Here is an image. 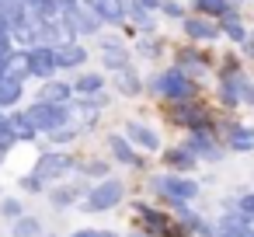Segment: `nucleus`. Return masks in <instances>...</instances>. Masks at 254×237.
Instances as JSON below:
<instances>
[{"label": "nucleus", "instance_id": "1", "mask_svg": "<svg viewBox=\"0 0 254 237\" xmlns=\"http://www.w3.org/2000/svg\"><path fill=\"white\" fill-rule=\"evenodd\" d=\"M146 87H150L160 101H167V105H178V101H195V98H198V80H195V77H188L181 67L157 70V74L146 80Z\"/></svg>", "mask_w": 254, "mask_h": 237}, {"label": "nucleus", "instance_id": "2", "mask_svg": "<svg viewBox=\"0 0 254 237\" xmlns=\"http://www.w3.org/2000/svg\"><path fill=\"white\" fill-rule=\"evenodd\" d=\"M167 122H174L178 129L185 133H219V122L216 115L195 98V101H178V105H167Z\"/></svg>", "mask_w": 254, "mask_h": 237}, {"label": "nucleus", "instance_id": "3", "mask_svg": "<svg viewBox=\"0 0 254 237\" xmlns=\"http://www.w3.org/2000/svg\"><path fill=\"white\" fill-rule=\"evenodd\" d=\"M60 18H63V25L70 28V35L73 39H94V35H101V28H105V21L98 18V11L87 4V0H73L70 7H63L60 11Z\"/></svg>", "mask_w": 254, "mask_h": 237}, {"label": "nucleus", "instance_id": "4", "mask_svg": "<svg viewBox=\"0 0 254 237\" xmlns=\"http://www.w3.org/2000/svg\"><path fill=\"white\" fill-rule=\"evenodd\" d=\"M150 188H153L160 199H167V202H191V199L198 195V181H191L188 174L167 171V167L150 178Z\"/></svg>", "mask_w": 254, "mask_h": 237}, {"label": "nucleus", "instance_id": "5", "mask_svg": "<svg viewBox=\"0 0 254 237\" xmlns=\"http://www.w3.org/2000/svg\"><path fill=\"white\" fill-rule=\"evenodd\" d=\"M132 213H136V220H139V227H143L146 237H191V234H188L171 213H160V209L143 206V202H136Z\"/></svg>", "mask_w": 254, "mask_h": 237}, {"label": "nucleus", "instance_id": "6", "mask_svg": "<svg viewBox=\"0 0 254 237\" xmlns=\"http://www.w3.org/2000/svg\"><path fill=\"white\" fill-rule=\"evenodd\" d=\"M122 199H126V181H119V178L108 174V178H101V181L91 185L87 199L80 202V209H84V213H108V209H115Z\"/></svg>", "mask_w": 254, "mask_h": 237}, {"label": "nucleus", "instance_id": "7", "mask_svg": "<svg viewBox=\"0 0 254 237\" xmlns=\"http://www.w3.org/2000/svg\"><path fill=\"white\" fill-rule=\"evenodd\" d=\"M28 119L35 122V129L39 133H53V129H60L63 122H73V108H70V101L66 105H60V101H42V98H35L28 108Z\"/></svg>", "mask_w": 254, "mask_h": 237}, {"label": "nucleus", "instance_id": "8", "mask_svg": "<svg viewBox=\"0 0 254 237\" xmlns=\"http://www.w3.org/2000/svg\"><path fill=\"white\" fill-rule=\"evenodd\" d=\"M251 91H254V84H251V77L244 74V67L233 70V74H219L216 94H219V105H223V108H240V105H247V101H251Z\"/></svg>", "mask_w": 254, "mask_h": 237}, {"label": "nucleus", "instance_id": "9", "mask_svg": "<svg viewBox=\"0 0 254 237\" xmlns=\"http://www.w3.org/2000/svg\"><path fill=\"white\" fill-rule=\"evenodd\" d=\"M32 171H35L42 181H60V178H66L70 171H77V157L66 154V150H46V154L35 160Z\"/></svg>", "mask_w": 254, "mask_h": 237}, {"label": "nucleus", "instance_id": "10", "mask_svg": "<svg viewBox=\"0 0 254 237\" xmlns=\"http://www.w3.org/2000/svg\"><path fill=\"white\" fill-rule=\"evenodd\" d=\"M219 140L233 154H251L254 150V126H244V122L226 119V122H219Z\"/></svg>", "mask_w": 254, "mask_h": 237}, {"label": "nucleus", "instance_id": "11", "mask_svg": "<svg viewBox=\"0 0 254 237\" xmlns=\"http://www.w3.org/2000/svg\"><path fill=\"white\" fill-rule=\"evenodd\" d=\"M25 56H28V74L35 80H49V77L60 74V67H56V46H28Z\"/></svg>", "mask_w": 254, "mask_h": 237}, {"label": "nucleus", "instance_id": "12", "mask_svg": "<svg viewBox=\"0 0 254 237\" xmlns=\"http://www.w3.org/2000/svg\"><path fill=\"white\" fill-rule=\"evenodd\" d=\"M181 32L188 42H216L223 32H219V21L216 18H205V14H185L181 18Z\"/></svg>", "mask_w": 254, "mask_h": 237}, {"label": "nucleus", "instance_id": "13", "mask_svg": "<svg viewBox=\"0 0 254 237\" xmlns=\"http://www.w3.org/2000/svg\"><path fill=\"white\" fill-rule=\"evenodd\" d=\"M185 147H188L198 160H212V164L223 160V154H226L219 133H188V136H185Z\"/></svg>", "mask_w": 254, "mask_h": 237}, {"label": "nucleus", "instance_id": "14", "mask_svg": "<svg viewBox=\"0 0 254 237\" xmlns=\"http://www.w3.org/2000/svg\"><path fill=\"white\" fill-rule=\"evenodd\" d=\"M98 49H101V63H105L108 74L132 63V53L126 49V42H122L119 35H101V39H98Z\"/></svg>", "mask_w": 254, "mask_h": 237}, {"label": "nucleus", "instance_id": "15", "mask_svg": "<svg viewBox=\"0 0 254 237\" xmlns=\"http://www.w3.org/2000/svg\"><path fill=\"white\" fill-rule=\"evenodd\" d=\"M56 67L63 74H73V70H84L87 67V46L80 39H66L56 46Z\"/></svg>", "mask_w": 254, "mask_h": 237}, {"label": "nucleus", "instance_id": "16", "mask_svg": "<svg viewBox=\"0 0 254 237\" xmlns=\"http://www.w3.org/2000/svg\"><path fill=\"white\" fill-rule=\"evenodd\" d=\"M122 133H126V136H129V143H132L136 150H143V154H157V150H160V136H157V129H153L150 122L132 119V122H126V126H122Z\"/></svg>", "mask_w": 254, "mask_h": 237}, {"label": "nucleus", "instance_id": "17", "mask_svg": "<svg viewBox=\"0 0 254 237\" xmlns=\"http://www.w3.org/2000/svg\"><path fill=\"white\" fill-rule=\"evenodd\" d=\"M174 67H181L188 77H195V80H198L202 74H209V67H212V63H209V53H202L198 46H181V49L174 53Z\"/></svg>", "mask_w": 254, "mask_h": 237}, {"label": "nucleus", "instance_id": "18", "mask_svg": "<svg viewBox=\"0 0 254 237\" xmlns=\"http://www.w3.org/2000/svg\"><path fill=\"white\" fill-rule=\"evenodd\" d=\"M87 192H91V181H87V178H80V181H66V185L49 188V202H53L56 209H66V206H73V202H84Z\"/></svg>", "mask_w": 254, "mask_h": 237}, {"label": "nucleus", "instance_id": "19", "mask_svg": "<svg viewBox=\"0 0 254 237\" xmlns=\"http://www.w3.org/2000/svg\"><path fill=\"white\" fill-rule=\"evenodd\" d=\"M112 87H115V94H122V98H139L143 94V74L129 63V67H122V70H112Z\"/></svg>", "mask_w": 254, "mask_h": 237}, {"label": "nucleus", "instance_id": "20", "mask_svg": "<svg viewBox=\"0 0 254 237\" xmlns=\"http://www.w3.org/2000/svg\"><path fill=\"white\" fill-rule=\"evenodd\" d=\"M35 98H42V101H60V105H66V101H73L77 94H73V80H63L60 74L56 77H49V80H42V87H39V94Z\"/></svg>", "mask_w": 254, "mask_h": 237}, {"label": "nucleus", "instance_id": "21", "mask_svg": "<svg viewBox=\"0 0 254 237\" xmlns=\"http://www.w3.org/2000/svg\"><path fill=\"white\" fill-rule=\"evenodd\" d=\"M108 147H112V154H115L119 164H129V167H143V164H146V157H139V150L129 143L126 133H112V136H108Z\"/></svg>", "mask_w": 254, "mask_h": 237}, {"label": "nucleus", "instance_id": "22", "mask_svg": "<svg viewBox=\"0 0 254 237\" xmlns=\"http://www.w3.org/2000/svg\"><path fill=\"white\" fill-rule=\"evenodd\" d=\"M164 167L167 171H178V174H191L195 167H198V157L181 143V147H167L164 150Z\"/></svg>", "mask_w": 254, "mask_h": 237}, {"label": "nucleus", "instance_id": "23", "mask_svg": "<svg viewBox=\"0 0 254 237\" xmlns=\"http://www.w3.org/2000/svg\"><path fill=\"white\" fill-rule=\"evenodd\" d=\"M18 101H25V80L14 74H0V108H18Z\"/></svg>", "mask_w": 254, "mask_h": 237}, {"label": "nucleus", "instance_id": "24", "mask_svg": "<svg viewBox=\"0 0 254 237\" xmlns=\"http://www.w3.org/2000/svg\"><path fill=\"white\" fill-rule=\"evenodd\" d=\"M105 25H126V0H87Z\"/></svg>", "mask_w": 254, "mask_h": 237}, {"label": "nucleus", "instance_id": "25", "mask_svg": "<svg viewBox=\"0 0 254 237\" xmlns=\"http://www.w3.org/2000/svg\"><path fill=\"white\" fill-rule=\"evenodd\" d=\"M7 115H11V129H14L18 143H35V140H39V129H35V122L28 119L25 108H11Z\"/></svg>", "mask_w": 254, "mask_h": 237}, {"label": "nucleus", "instance_id": "26", "mask_svg": "<svg viewBox=\"0 0 254 237\" xmlns=\"http://www.w3.org/2000/svg\"><path fill=\"white\" fill-rule=\"evenodd\" d=\"M188 7H191L195 14H205V18H216V21L237 11L233 0H188Z\"/></svg>", "mask_w": 254, "mask_h": 237}, {"label": "nucleus", "instance_id": "27", "mask_svg": "<svg viewBox=\"0 0 254 237\" xmlns=\"http://www.w3.org/2000/svg\"><path fill=\"white\" fill-rule=\"evenodd\" d=\"M219 32H223V39H226V42H233V46L247 42V35H251V28L240 21V11H233V14H226V18H219Z\"/></svg>", "mask_w": 254, "mask_h": 237}, {"label": "nucleus", "instance_id": "28", "mask_svg": "<svg viewBox=\"0 0 254 237\" xmlns=\"http://www.w3.org/2000/svg\"><path fill=\"white\" fill-rule=\"evenodd\" d=\"M77 171H80V178H87V181H101V178L112 174V164H108L105 157H87V160H77Z\"/></svg>", "mask_w": 254, "mask_h": 237}, {"label": "nucleus", "instance_id": "29", "mask_svg": "<svg viewBox=\"0 0 254 237\" xmlns=\"http://www.w3.org/2000/svg\"><path fill=\"white\" fill-rule=\"evenodd\" d=\"M105 74H77L73 77V94H94V91H105Z\"/></svg>", "mask_w": 254, "mask_h": 237}, {"label": "nucleus", "instance_id": "30", "mask_svg": "<svg viewBox=\"0 0 254 237\" xmlns=\"http://www.w3.org/2000/svg\"><path fill=\"white\" fill-rule=\"evenodd\" d=\"M219 227H223V230H233V234H244V230H251V227H254V220L233 206V209H226V213L219 216Z\"/></svg>", "mask_w": 254, "mask_h": 237}, {"label": "nucleus", "instance_id": "31", "mask_svg": "<svg viewBox=\"0 0 254 237\" xmlns=\"http://www.w3.org/2000/svg\"><path fill=\"white\" fill-rule=\"evenodd\" d=\"M11 234H14V237H42V220L25 213V216H18V220H14Z\"/></svg>", "mask_w": 254, "mask_h": 237}, {"label": "nucleus", "instance_id": "32", "mask_svg": "<svg viewBox=\"0 0 254 237\" xmlns=\"http://www.w3.org/2000/svg\"><path fill=\"white\" fill-rule=\"evenodd\" d=\"M77 136H80V126H77V122H63L60 129L49 133V143H53V147H66V143H73Z\"/></svg>", "mask_w": 254, "mask_h": 237}, {"label": "nucleus", "instance_id": "33", "mask_svg": "<svg viewBox=\"0 0 254 237\" xmlns=\"http://www.w3.org/2000/svg\"><path fill=\"white\" fill-rule=\"evenodd\" d=\"M0 147H4V150H14V147H18V136H14V129H11L7 108H0Z\"/></svg>", "mask_w": 254, "mask_h": 237}, {"label": "nucleus", "instance_id": "34", "mask_svg": "<svg viewBox=\"0 0 254 237\" xmlns=\"http://www.w3.org/2000/svg\"><path fill=\"white\" fill-rule=\"evenodd\" d=\"M0 216L4 220H18V216H25V206H21V199H14V195H0Z\"/></svg>", "mask_w": 254, "mask_h": 237}, {"label": "nucleus", "instance_id": "35", "mask_svg": "<svg viewBox=\"0 0 254 237\" xmlns=\"http://www.w3.org/2000/svg\"><path fill=\"white\" fill-rule=\"evenodd\" d=\"M157 14H160V18H171V21H181V18L188 14V7H185V4H178V0H160Z\"/></svg>", "mask_w": 254, "mask_h": 237}, {"label": "nucleus", "instance_id": "36", "mask_svg": "<svg viewBox=\"0 0 254 237\" xmlns=\"http://www.w3.org/2000/svg\"><path fill=\"white\" fill-rule=\"evenodd\" d=\"M136 53H139V56H146V60H157L164 49H160V42H157V39H150V35H139V42H136Z\"/></svg>", "mask_w": 254, "mask_h": 237}, {"label": "nucleus", "instance_id": "37", "mask_svg": "<svg viewBox=\"0 0 254 237\" xmlns=\"http://www.w3.org/2000/svg\"><path fill=\"white\" fill-rule=\"evenodd\" d=\"M18 188H21V192H32V195H39V192H46V181H42L35 171H28V174H21V178H18Z\"/></svg>", "mask_w": 254, "mask_h": 237}, {"label": "nucleus", "instance_id": "38", "mask_svg": "<svg viewBox=\"0 0 254 237\" xmlns=\"http://www.w3.org/2000/svg\"><path fill=\"white\" fill-rule=\"evenodd\" d=\"M240 213H247L251 220H254V192H244V195H237V202H233Z\"/></svg>", "mask_w": 254, "mask_h": 237}, {"label": "nucleus", "instance_id": "39", "mask_svg": "<svg viewBox=\"0 0 254 237\" xmlns=\"http://www.w3.org/2000/svg\"><path fill=\"white\" fill-rule=\"evenodd\" d=\"M240 53H244V56H251V60H254V39H251V35H247V42H240Z\"/></svg>", "mask_w": 254, "mask_h": 237}, {"label": "nucleus", "instance_id": "40", "mask_svg": "<svg viewBox=\"0 0 254 237\" xmlns=\"http://www.w3.org/2000/svg\"><path fill=\"white\" fill-rule=\"evenodd\" d=\"M136 4H139V7H146V11H153V14H157V7H160V0H136Z\"/></svg>", "mask_w": 254, "mask_h": 237}, {"label": "nucleus", "instance_id": "41", "mask_svg": "<svg viewBox=\"0 0 254 237\" xmlns=\"http://www.w3.org/2000/svg\"><path fill=\"white\" fill-rule=\"evenodd\" d=\"M212 237H240V234H233V230H223V227H216V234Z\"/></svg>", "mask_w": 254, "mask_h": 237}, {"label": "nucleus", "instance_id": "42", "mask_svg": "<svg viewBox=\"0 0 254 237\" xmlns=\"http://www.w3.org/2000/svg\"><path fill=\"white\" fill-rule=\"evenodd\" d=\"M73 237H98V230H77Z\"/></svg>", "mask_w": 254, "mask_h": 237}, {"label": "nucleus", "instance_id": "43", "mask_svg": "<svg viewBox=\"0 0 254 237\" xmlns=\"http://www.w3.org/2000/svg\"><path fill=\"white\" fill-rule=\"evenodd\" d=\"M98 237H119L115 230H98Z\"/></svg>", "mask_w": 254, "mask_h": 237}, {"label": "nucleus", "instance_id": "44", "mask_svg": "<svg viewBox=\"0 0 254 237\" xmlns=\"http://www.w3.org/2000/svg\"><path fill=\"white\" fill-rule=\"evenodd\" d=\"M7 154H11V150H4V147H0V164H4V160H7Z\"/></svg>", "mask_w": 254, "mask_h": 237}, {"label": "nucleus", "instance_id": "45", "mask_svg": "<svg viewBox=\"0 0 254 237\" xmlns=\"http://www.w3.org/2000/svg\"><path fill=\"white\" fill-rule=\"evenodd\" d=\"M132 237H146V234H132Z\"/></svg>", "mask_w": 254, "mask_h": 237}, {"label": "nucleus", "instance_id": "46", "mask_svg": "<svg viewBox=\"0 0 254 237\" xmlns=\"http://www.w3.org/2000/svg\"><path fill=\"white\" fill-rule=\"evenodd\" d=\"M233 4H244V0H233Z\"/></svg>", "mask_w": 254, "mask_h": 237}, {"label": "nucleus", "instance_id": "47", "mask_svg": "<svg viewBox=\"0 0 254 237\" xmlns=\"http://www.w3.org/2000/svg\"><path fill=\"white\" fill-rule=\"evenodd\" d=\"M251 39H254V28H251Z\"/></svg>", "mask_w": 254, "mask_h": 237}, {"label": "nucleus", "instance_id": "48", "mask_svg": "<svg viewBox=\"0 0 254 237\" xmlns=\"http://www.w3.org/2000/svg\"><path fill=\"white\" fill-rule=\"evenodd\" d=\"M49 237H56V234H49Z\"/></svg>", "mask_w": 254, "mask_h": 237}]
</instances>
